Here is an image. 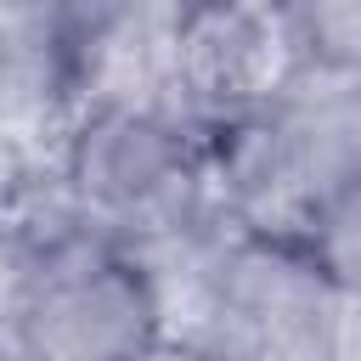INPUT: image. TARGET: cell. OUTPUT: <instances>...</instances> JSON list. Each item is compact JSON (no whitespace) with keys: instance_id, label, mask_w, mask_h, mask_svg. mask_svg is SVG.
<instances>
[{"instance_id":"obj_1","label":"cell","mask_w":361,"mask_h":361,"mask_svg":"<svg viewBox=\"0 0 361 361\" xmlns=\"http://www.w3.org/2000/svg\"><path fill=\"white\" fill-rule=\"evenodd\" d=\"M0 338L17 361H152L169 344L152 265L68 209L56 158L0 192Z\"/></svg>"},{"instance_id":"obj_5","label":"cell","mask_w":361,"mask_h":361,"mask_svg":"<svg viewBox=\"0 0 361 361\" xmlns=\"http://www.w3.org/2000/svg\"><path fill=\"white\" fill-rule=\"evenodd\" d=\"M293 79V51L271 0H203L175 11L169 96L197 124L237 118Z\"/></svg>"},{"instance_id":"obj_2","label":"cell","mask_w":361,"mask_h":361,"mask_svg":"<svg viewBox=\"0 0 361 361\" xmlns=\"http://www.w3.org/2000/svg\"><path fill=\"white\" fill-rule=\"evenodd\" d=\"M169 344L197 361H333L344 293L305 237L237 220L152 265Z\"/></svg>"},{"instance_id":"obj_12","label":"cell","mask_w":361,"mask_h":361,"mask_svg":"<svg viewBox=\"0 0 361 361\" xmlns=\"http://www.w3.org/2000/svg\"><path fill=\"white\" fill-rule=\"evenodd\" d=\"M0 361H17V355H11V350H6V338H0Z\"/></svg>"},{"instance_id":"obj_10","label":"cell","mask_w":361,"mask_h":361,"mask_svg":"<svg viewBox=\"0 0 361 361\" xmlns=\"http://www.w3.org/2000/svg\"><path fill=\"white\" fill-rule=\"evenodd\" d=\"M333 361H361V299H344L338 338H333Z\"/></svg>"},{"instance_id":"obj_8","label":"cell","mask_w":361,"mask_h":361,"mask_svg":"<svg viewBox=\"0 0 361 361\" xmlns=\"http://www.w3.org/2000/svg\"><path fill=\"white\" fill-rule=\"evenodd\" d=\"M293 51V73L361 79V0H271Z\"/></svg>"},{"instance_id":"obj_3","label":"cell","mask_w":361,"mask_h":361,"mask_svg":"<svg viewBox=\"0 0 361 361\" xmlns=\"http://www.w3.org/2000/svg\"><path fill=\"white\" fill-rule=\"evenodd\" d=\"M56 180L90 231L147 265L231 220L214 192L209 130L175 102L79 107L56 147Z\"/></svg>"},{"instance_id":"obj_4","label":"cell","mask_w":361,"mask_h":361,"mask_svg":"<svg viewBox=\"0 0 361 361\" xmlns=\"http://www.w3.org/2000/svg\"><path fill=\"white\" fill-rule=\"evenodd\" d=\"M203 130L220 209L248 231L310 237L316 214L361 180V79L293 73L271 102Z\"/></svg>"},{"instance_id":"obj_11","label":"cell","mask_w":361,"mask_h":361,"mask_svg":"<svg viewBox=\"0 0 361 361\" xmlns=\"http://www.w3.org/2000/svg\"><path fill=\"white\" fill-rule=\"evenodd\" d=\"M6 276H11V248H6V237H0V305H6Z\"/></svg>"},{"instance_id":"obj_6","label":"cell","mask_w":361,"mask_h":361,"mask_svg":"<svg viewBox=\"0 0 361 361\" xmlns=\"http://www.w3.org/2000/svg\"><path fill=\"white\" fill-rule=\"evenodd\" d=\"M73 113L68 0H0V192L56 158Z\"/></svg>"},{"instance_id":"obj_7","label":"cell","mask_w":361,"mask_h":361,"mask_svg":"<svg viewBox=\"0 0 361 361\" xmlns=\"http://www.w3.org/2000/svg\"><path fill=\"white\" fill-rule=\"evenodd\" d=\"M175 0H68V51L79 107L96 102H175L169 45Z\"/></svg>"},{"instance_id":"obj_9","label":"cell","mask_w":361,"mask_h":361,"mask_svg":"<svg viewBox=\"0 0 361 361\" xmlns=\"http://www.w3.org/2000/svg\"><path fill=\"white\" fill-rule=\"evenodd\" d=\"M310 254L327 265V276L338 282L344 299H361V180L344 186L310 226Z\"/></svg>"},{"instance_id":"obj_13","label":"cell","mask_w":361,"mask_h":361,"mask_svg":"<svg viewBox=\"0 0 361 361\" xmlns=\"http://www.w3.org/2000/svg\"><path fill=\"white\" fill-rule=\"evenodd\" d=\"M175 6H203V0H175Z\"/></svg>"}]
</instances>
